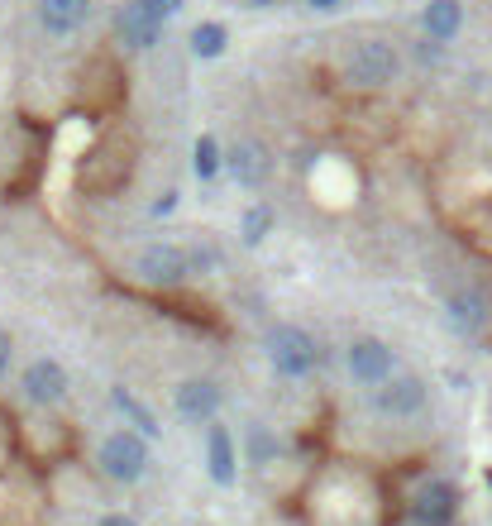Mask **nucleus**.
Returning a JSON list of instances; mask_svg holds the SVG:
<instances>
[{
    "label": "nucleus",
    "mask_w": 492,
    "mask_h": 526,
    "mask_svg": "<svg viewBox=\"0 0 492 526\" xmlns=\"http://www.w3.org/2000/svg\"><path fill=\"white\" fill-rule=\"evenodd\" d=\"M101 469L115 483H139L149 469V436L144 431H115L101 440Z\"/></svg>",
    "instance_id": "f257e3e1"
},
{
    "label": "nucleus",
    "mask_w": 492,
    "mask_h": 526,
    "mask_svg": "<svg viewBox=\"0 0 492 526\" xmlns=\"http://www.w3.org/2000/svg\"><path fill=\"white\" fill-rule=\"evenodd\" d=\"M397 48L383 44V39H364V44L349 48V58H344V77L354 82V87H387V82H397Z\"/></svg>",
    "instance_id": "f03ea898"
},
{
    "label": "nucleus",
    "mask_w": 492,
    "mask_h": 526,
    "mask_svg": "<svg viewBox=\"0 0 492 526\" xmlns=\"http://www.w3.org/2000/svg\"><path fill=\"white\" fill-rule=\"evenodd\" d=\"M268 359H273V369L282 378H306L321 354H316V340L301 326H273L268 330Z\"/></svg>",
    "instance_id": "7ed1b4c3"
},
{
    "label": "nucleus",
    "mask_w": 492,
    "mask_h": 526,
    "mask_svg": "<svg viewBox=\"0 0 492 526\" xmlns=\"http://www.w3.org/2000/svg\"><path fill=\"white\" fill-rule=\"evenodd\" d=\"M139 273H144V283H153V287H182L187 273H192V254L177 249V244H149V249L139 254Z\"/></svg>",
    "instance_id": "20e7f679"
},
{
    "label": "nucleus",
    "mask_w": 492,
    "mask_h": 526,
    "mask_svg": "<svg viewBox=\"0 0 492 526\" xmlns=\"http://www.w3.org/2000/svg\"><path fill=\"white\" fill-rule=\"evenodd\" d=\"M344 364H349V373H354L359 383L378 388V383H387V378H392V364H397V359H392V345L373 340V335H359V340H349Z\"/></svg>",
    "instance_id": "39448f33"
},
{
    "label": "nucleus",
    "mask_w": 492,
    "mask_h": 526,
    "mask_svg": "<svg viewBox=\"0 0 492 526\" xmlns=\"http://www.w3.org/2000/svg\"><path fill=\"white\" fill-rule=\"evenodd\" d=\"M115 29H120V39H125L129 48H153L158 39H163V15L153 10L149 0H125L120 10H115Z\"/></svg>",
    "instance_id": "423d86ee"
},
{
    "label": "nucleus",
    "mask_w": 492,
    "mask_h": 526,
    "mask_svg": "<svg viewBox=\"0 0 492 526\" xmlns=\"http://www.w3.org/2000/svg\"><path fill=\"white\" fill-rule=\"evenodd\" d=\"M454 517H459V488L450 479H430L411 503L416 526H454Z\"/></svg>",
    "instance_id": "0eeeda50"
},
{
    "label": "nucleus",
    "mask_w": 492,
    "mask_h": 526,
    "mask_svg": "<svg viewBox=\"0 0 492 526\" xmlns=\"http://www.w3.org/2000/svg\"><path fill=\"white\" fill-rule=\"evenodd\" d=\"M24 397H29V402H43V407L63 402L67 397V369L58 364V359H34V364L24 369Z\"/></svg>",
    "instance_id": "6e6552de"
},
{
    "label": "nucleus",
    "mask_w": 492,
    "mask_h": 526,
    "mask_svg": "<svg viewBox=\"0 0 492 526\" xmlns=\"http://www.w3.org/2000/svg\"><path fill=\"white\" fill-rule=\"evenodd\" d=\"M426 407V383L421 378H387V383H378V412H387V417H416Z\"/></svg>",
    "instance_id": "1a4fd4ad"
},
{
    "label": "nucleus",
    "mask_w": 492,
    "mask_h": 526,
    "mask_svg": "<svg viewBox=\"0 0 492 526\" xmlns=\"http://www.w3.org/2000/svg\"><path fill=\"white\" fill-rule=\"evenodd\" d=\"M177 412L196 426H211L215 412H220V388H215L211 378H187L182 388H177Z\"/></svg>",
    "instance_id": "9d476101"
},
{
    "label": "nucleus",
    "mask_w": 492,
    "mask_h": 526,
    "mask_svg": "<svg viewBox=\"0 0 492 526\" xmlns=\"http://www.w3.org/2000/svg\"><path fill=\"white\" fill-rule=\"evenodd\" d=\"M225 168L235 173L239 187H263V182H268V173H273L268 149H263L258 139H244V144H235V149H230V158H225Z\"/></svg>",
    "instance_id": "9b49d317"
},
{
    "label": "nucleus",
    "mask_w": 492,
    "mask_h": 526,
    "mask_svg": "<svg viewBox=\"0 0 492 526\" xmlns=\"http://www.w3.org/2000/svg\"><path fill=\"white\" fill-rule=\"evenodd\" d=\"M206 450H211V479L220 483V488H230L235 483V440H230V431L225 426H206Z\"/></svg>",
    "instance_id": "f8f14e48"
},
{
    "label": "nucleus",
    "mask_w": 492,
    "mask_h": 526,
    "mask_svg": "<svg viewBox=\"0 0 492 526\" xmlns=\"http://www.w3.org/2000/svg\"><path fill=\"white\" fill-rule=\"evenodd\" d=\"M421 24H426V34L435 44H450L454 34L464 29V5H459V0H430Z\"/></svg>",
    "instance_id": "ddd939ff"
},
{
    "label": "nucleus",
    "mask_w": 492,
    "mask_h": 526,
    "mask_svg": "<svg viewBox=\"0 0 492 526\" xmlns=\"http://www.w3.org/2000/svg\"><path fill=\"white\" fill-rule=\"evenodd\" d=\"M86 15H91V0H43L39 20L48 34H72V29H82Z\"/></svg>",
    "instance_id": "4468645a"
},
{
    "label": "nucleus",
    "mask_w": 492,
    "mask_h": 526,
    "mask_svg": "<svg viewBox=\"0 0 492 526\" xmlns=\"http://www.w3.org/2000/svg\"><path fill=\"white\" fill-rule=\"evenodd\" d=\"M110 397H115V407H120V412L129 417V426H134V431H144V436H158V431H163V426L153 421V412H149V407H144V402H139L134 393H129V388H115Z\"/></svg>",
    "instance_id": "2eb2a0df"
},
{
    "label": "nucleus",
    "mask_w": 492,
    "mask_h": 526,
    "mask_svg": "<svg viewBox=\"0 0 492 526\" xmlns=\"http://www.w3.org/2000/svg\"><path fill=\"white\" fill-rule=\"evenodd\" d=\"M225 44H230V29H225V24L206 20V24H196L192 29V53L196 58H220Z\"/></svg>",
    "instance_id": "dca6fc26"
},
{
    "label": "nucleus",
    "mask_w": 492,
    "mask_h": 526,
    "mask_svg": "<svg viewBox=\"0 0 492 526\" xmlns=\"http://www.w3.org/2000/svg\"><path fill=\"white\" fill-rule=\"evenodd\" d=\"M220 163H225V158H220V144H215L211 134H201L192 149V173L201 177V182H211V177L220 173Z\"/></svg>",
    "instance_id": "f3484780"
},
{
    "label": "nucleus",
    "mask_w": 492,
    "mask_h": 526,
    "mask_svg": "<svg viewBox=\"0 0 492 526\" xmlns=\"http://www.w3.org/2000/svg\"><path fill=\"white\" fill-rule=\"evenodd\" d=\"M268 230H273V211L263 206V201H254L249 211H244V225H239V235H244V244H263L268 240Z\"/></svg>",
    "instance_id": "a211bd4d"
},
{
    "label": "nucleus",
    "mask_w": 492,
    "mask_h": 526,
    "mask_svg": "<svg viewBox=\"0 0 492 526\" xmlns=\"http://www.w3.org/2000/svg\"><path fill=\"white\" fill-rule=\"evenodd\" d=\"M450 311H454V326L459 330L483 326V302H478V297H450Z\"/></svg>",
    "instance_id": "6ab92c4d"
},
{
    "label": "nucleus",
    "mask_w": 492,
    "mask_h": 526,
    "mask_svg": "<svg viewBox=\"0 0 492 526\" xmlns=\"http://www.w3.org/2000/svg\"><path fill=\"white\" fill-rule=\"evenodd\" d=\"M249 450H254V460H268V455H273V450H278V445H273V440L263 436V431H249Z\"/></svg>",
    "instance_id": "aec40b11"
},
{
    "label": "nucleus",
    "mask_w": 492,
    "mask_h": 526,
    "mask_svg": "<svg viewBox=\"0 0 492 526\" xmlns=\"http://www.w3.org/2000/svg\"><path fill=\"white\" fill-rule=\"evenodd\" d=\"M10 354H15V345H10V335L0 330V378H5V369H10Z\"/></svg>",
    "instance_id": "412c9836"
},
{
    "label": "nucleus",
    "mask_w": 492,
    "mask_h": 526,
    "mask_svg": "<svg viewBox=\"0 0 492 526\" xmlns=\"http://www.w3.org/2000/svg\"><path fill=\"white\" fill-rule=\"evenodd\" d=\"M172 206H177V192H163V197L153 201V216H168Z\"/></svg>",
    "instance_id": "4be33fe9"
},
{
    "label": "nucleus",
    "mask_w": 492,
    "mask_h": 526,
    "mask_svg": "<svg viewBox=\"0 0 492 526\" xmlns=\"http://www.w3.org/2000/svg\"><path fill=\"white\" fill-rule=\"evenodd\" d=\"M153 10H158V15H163V20H168V15H177V10H182V0H149Z\"/></svg>",
    "instance_id": "5701e85b"
},
{
    "label": "nucleus",
    "mask_w": 492,
    "mask_h": 526,
    "mask_svg": "<svg viewBox=\"0 0 492 526\" xmlns=\"http://www.w3.org/2000/svg\"><path fill=\"white\" fill-rule=\"evenodd\" d=\"M96 526H139L134 517H125V512H110V517H101Z\"/></svg>",
    "instance_id": "b1692460"
},
{
    "label": "nucleus",
    "mask_w": 492,
    "mask_h": 526,
    "mask_svg": "<svg viewBox=\"0 0 492 526\" xmlns=\"http://www.w3.org/2000/svg\"><path fill=\"white\" fill-rule=\"evenodd\" d=\"M306 5H311V10H335L340 0H306Z\"/></svg>",
    "instance_id": "393cba45"
},
{
    "label": "nucleus",
    "mask_w": 492,
    "mask_h": 526,
    "mask_svg": "<svg viewBox=\"0 0 492 526\" xmlns=\"http://www.w3.org/2000/svg\"><path fill=\"white\" fill-rule=\"evenodd\" d=\"M249 5H254V10H268V5H278V0H249Z\"/></svg>",
    "instance_id": "a878e982"
}]
</instances>
